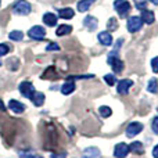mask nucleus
Listing matches in <instances>:
<instances>
[{
	"label": "nucleus",
	"mask_w": 158,
	"mask_h": 158,
	"mask_svg": "<svg viewBox=\"0 0 158 158\" xmlns=\"http://www.w3.org/2000/svg\"><path fill=\"white\" fill-rule=\"evenodd\" d=\"M114 8L118 13V15L125 18L128 15V13L131 11V3L128 0H115L114 2Z\"/></svg>",
	"instance_id": "f257e3e1"
},
{
	"label": "nucleus",
	"mask_w": 158,
	"mask_h": 158,
	"mask_svg": "<svg viewBox=\"0 0 158 158\" xmlns=\"http://www.w3.org/2000/svg\"><path fill=\"white\" fill-rule=\"evenodd\" d=\"M13 13L17 15H28L31 13V4L27 0H18L13 7Z\"/></svg>",
	"instance_id": "f03ea898"
},
{
	"label": "nucleus",
	"mask_w": 158,
	"mask_h": 158,
	"mask_svg": "<svg viewBox=\"0 0 158 158\" xmlns=\"http://www.w3.org/2000/svg\"><path fill=\"white\" fill-rule=\"evenodd\" d=\"M142 27H143V21H142V18H140L139 15L129 17L128 22H126V28H128L129 32L135 33V32H137V31H140V28Z\"/></svg>",
	"instance_id": "7ed1b4c3"
},
{
	"label": "nucleus",
	"mask_w": 158,
	"mask_h": 158,
	"mask_svg": "<svg viewBox=\"0 0 158 158\" xmlns=\"http://www.w3.org/2000/svg\"><path fill=\"white\" fill-rule=\"evenodd\" d=\"M28 36L33 40H42V39L46 36V31H44L43 27L40 25H36V27H32L29 31H28Z\"/></svg>",
	"instance_id": "20e7f679"
},
{
	"label": "nucleus",
	"mask_w": 158,
	"mask_h": 158,
	"mask_svg": "<svg viewBox=\"0 0 158 158\" xmlns=\"http://www.w3.org/2000/svg\"><path fill=\"white\" fill-rule=\"evenodd\" d=\"M18 89H19V92H21V94L24 96V97L29 98V100L33 96V93L36 92L35 87H33V85L31 83V82H22V83H19Z\"/></svg>",
	"instance_id": "39448f33"
},
{
	"label": "nucleus",
	"mask_w": 158,
	"mask_h": 158,
	"mask_svg": "<svg viewBox=\"0 0 158 158\" xmlns=\"http://www.w3.org/2000/svg\"><path fill=\"white\" fill-rule=\"evenodd\" d=\"M108 64L111 65L112 71L117 72V74H121L123 71V63L118 57H114V54L108 56Z\"/></svg>",
	"instance_id": "423d86ee"
},
{
	"label": "nucleus",
	"mask_w": 158,
	"mask_h": 158,
	"mask_svg": "<svg viewBox=\"0 0 158 158\" xmlns=\"http://www.w3.org/2000/svg\"><path fill=\"white\" fill-rule=\"evenodd\" d=\"M143 131V125L140 122H132L126 128V136L128 137H135Z\"/></svg>",
	"instance_id": "0eeeda50"
},
{
	"label": "nucleus",
	"mask_w": 158,
	"mask_h": 158,
	"mask_svg": "<svg viewBox=\"0 0 158 158\" xmlns=\"http://www.w3.org/2000/svg\"><path fill=\"white\" fill-rule=\"evenodd\" d=\"M129 153V146L125 143H118L114 148V156L117 158H125Z\"/></svg>",
	"instance_id": "6e6552de"
},
{
	"label": "nucleus",
	"mask_w": 158,
	"mask_h": 158,
	"mask_svg": "<svg viewBox=\"0 0 158 158\" xmlns=\"http://www.w3.org/2000/svg\"><path fill=\"white\" fill-rule=\"evenodd\" d=\"M133 85V82L131 79H122V81L118 82L117 85V92L119 94H128V90L131 89V86Z\"/></svg>",
	"instance_id": "1a4fd4ad"
},
{
	"label": "nucleus",
	"mask_w": 158,
	"mask_h": 158,
	"mask_svg": "<svg viewBox=\"0 0 158 158\" xmlns=\"http://www.w3.org/2000/svg\"><path fill=\"white\" fill-rule=\"evenodd\" d=\"M83 25H85V28H87L89 31H94V29H97V27H98V21H97V18H94L93 15H87V17H85V19H83Z\"/></svg>",
	"instance_id": "9d476101"
},
{
	"label": "nucleus",
	"mask_w": 158,
	"mask_h": 158,
	"mask_svg": "<svg viewBox=\"0 0 158 158\" xmlns=\"http://www.w3.org/2000/svg\"><path fill=\"white\" fill-rule=\"evenodd\" d=\"M98 42H100L103 46H110V44L112 43V36L111 33L108 32V31H104V32H100L97 36Z\"/></svg>",
	"instance_id": "9b49d317"
},
{
	"label": "nucleus",
	"mask_w": 158,
	"mask_h": 158,
	"mask_svg": "<svg viewBox=\"0 0 158 158\" xmlns=\"http://www.w3.org/2000/svg\"><path fill=\"white\" fill-rule=\"evenodd\" d=\"M8 108H10L13 112H15V114H21V112L25 111V106L22 103H19V101H17V100L8 101Z\"/></svg>",
	"instance_id": "f8f14e48"
},
{
	"label": "nucleus",
	"mask_w": 158,
	"mask_h": 158,
	"mask_svg": "<svg viewBox=\"0 0 158 158\" xmlns=\"http://www.w3.org/2000/svg\"><path fill=\"white\" fill-rule=\"evenodd\" d=\"M140 18H142L143 22H146V24H153L154 21H156V17H154V13L150 10H142V15H140Z\"/></svg>",
	"instance_id": "ddd939ff"
},
{
	"label": "nucleus",
	"mask_w": 158,
	"mask_h": 158,
	"mask_svg": "<svg viewBox=\"0 0 158 158\" xmlns=\"http://www.w3.org/2000/svg\"><path fill=\"white\" fill-rule=\"evenodd\" d=\"M57 19H58V17L53 13H46L43 15V22L47 27H56L57 25Z\"/></svg>",
	"instance_id": "4468645a"
},
{
	"label": "nucleus",
	"mask_w": 158,
	"mask_h": 158,
	"mask_svg": "<svg viewBox=\"0 0 158 158\" xmlns=\"http://www.w3.org/2000/svg\"><path fill=\"white\" fill-rule=\"evenodd\" d=\"M82 158H100V150L97 147H89L83 151Z\"/></svg>",
	"instance_id": "2eb2a0df"
},
{
	"label": "nucleus",
	"mask_w": 158,
	"mask_h": 158,
	"mask_svg": "<svg viewBox=\"0 0 158 158\" xmlns=\"http://www.w3.org/2000/svg\"><path fill=\"white\" fill-rule=\"evenodd\" d=\"M31 101H32V103L35 104L36 107L43 106V103H44V94H43V93H40V92H35V93H33V96L31 97Z\"/></svg>",
	"instance_id": "dca6fc26"
},
{
	"label": "nucleus",
	"mask_w": 158,
	"mask_h": 158,
	"mask_svg": "<svg viewBox=\"0 0 158 158\" xmlns=\"http://www.w3.org/2000/svg\"><path fill=\"white\" fill-rule=\"evenodd\" d=\"M94 2L96 0H81V2L78 3V11H81V13L87 11L93 4H94Z\"/></svg>",
	"instance_id": "f3484780"
},
{
	"label": "nucleus",
	"mask_w": 158,
	"mask_h": 158,
	"mask_svg": "<svg viewBox=\"0 0 158 158\" xmlns=\"http://www.w3.org/2000/svg\"><path fill=\"white\" fill-rule=\"evenodd\" d=\"M58 15L61 17V18H64V19H71V18H74V15H75V11L72 10V8H60L58 10Z\"/></svg>",
	"instance_id": "a211bd4d"
},
{
	"label": "nucleus",
	"mask_w": 158,
	"mask_h": 158,
	"mask_svg": "<svg viewBox=\"0 0 158 158\" xmlns=\"http://www.w3.org/2000/svg\"><path fill=\"white\" fill-rule=\"evenodd\" d=\"M75 90V83L74 82H65V83L63 85V86H61V93H63V94H71L72 92H74Z\"/></svg>",
	"instance_id": "6ab92c4d"
},
{
	"label": "nucleus",
	"mask_w": 158,
	"mask_h": 158,
	"mask_svg": "<svg viewBox=\"0 0 158 158\" xmlns=\"http://www.w3.org/2000/svg\"><path fill=\"white\" fill-rule=\"evenodd\" d=\"M129 151H132L135 154H143L144 153V148H143V144L140 142H133L129 146Z\"/></svg>",
	"instance_id": "aec40b11"
},
{
	"label": "nucleus",
	"mask_w": 158,
	"mask_h": 158,
	"mask_svg": "<svg viewBox=\"0 0 158 158\" xmlns=\"http://www.w3.org/2000/svg\"><path fill=\"white\" fill-rule=\"evenodd\" d=\"M71 32H72V27H69V25H60V27L57 28V31H56L57 36L68 35V33H71Z\"/></svg>",
	"instance_id": "412c9836"
},
{
	"label": "nucleus",
	"mask_w": 158,
	"mask_h": 158,
	"mask_svg": "<svg viewBox=\"0 0 158 158\" xmlns=\"http://www.w3.org/2000/svg\"><path fill=\"white\" fill-rule=\"evenodd\" d=\"M8 38L14 42H21L22 38H24V33H22L21 31H11L10 35H8Z\"/></svg>",
	"instance_id": "4be33fe9"
},
{
	"label": "nucleus",
	"mask_w": 158,
	"mask_h": 158,
	"mask_svg": "<svg viewBox=\"0 0 158 158\" xmlns=\"http://www.w3.org/2000/svg\"><path fill=\"white\" fill-rule=\"evenodd\" d=\"M147 90L150 93H154V94L158 92V82H157V79H150V81H148Z\"/></svg>",
	"instance_id": "5701e85b"
},
{
	"label": "nucleus",
	"mask_w": 158,
	"mask_h": 158,
	"mask_svg": "<svg viewBox=\"0 0 158 158\" xmlns=\"http://www.w3.org/2000/svg\"><path fill=\"white\" fill-rule=\"evenodd\" d=\"M100 115L103 118H108V117H111V114H112V110L110 108V107H107V106H103V107H100Z\"/></svg>",
	"instance_id": "b1692460"
},
{
	"label": "nucleus",
	"mask_w": 158,
	"mask_h": 158,
	"mask_svg": "<svg viewBox=\"0 0 158 158\" xmlns=\"http://www.w3.org/2000/svg\"><path fill=\"white\" fill-rule=\"evenodd\" d=\"M118 21L117 18H110L108 22H107V28H108V31H117L118 29Z\"/></svg>",
	"instance_id": "393cba45"
},
{
	"label": "nucleus",
	"mask_w": 158,
	"mask_h": 158,
	"mask_svg": "<svg viewBox=\"0 0 158 158\" xmlns=\"http://www.w3.org/2000/svg\"><path fill=\"white\" fill-rule=\"evenodd\" d=\"M133 2L137 10H146V7H147V0H133Z\"/></svg>",
	"instance_id": "a878e982"
},
{
	"label": "nucleus",
	"mask_w": 158,
	"mask_h": 158,
	"mask_svg": "<svg viewBox=\"0 0 158 158\" xmlns=\"http://www.w3.org/2000/svg\"><path fill=\"white\" fill-rule=\"evenodd\" d=\"M104 81H106V83H108L110 86H114V85L117 83V79H115V77L111 74L106 75V77H104Z\"/></svg>",
	"instance_id": "bb28decb"
},
{
	"label": "nucleus",
	"mask_w": 158,
	"mask_h": 158,
	"mask_svg": "<svg viewBox=\"0 0 158 158\" xmlns=\"http://www.w3.org/2000/svg\"><path fill=\"white\" fill-rule=\"evenodd\" d=\"M8 52H10V47H8L6 43H0V57L6 56Z\"/></svg>",
	"instance_id": "cd10ccee"
},
{
	"label": "nucleus",
	"mask_w": 158,
	"mask_h": 158,
	"mask_svg": "<svg viewBox=\"0 0 158 158\" xmlns=\"http://www.w3.org/2000/svg\"><path fill=\"white\" fill-rule=\"evenodd\" d=\"M46 50L47 52H57V50H60V46L56 43H49L46 47Z\"/></svg>",
	"instance_id": "c85d7f7f"
},
{
	"label": "nucleus",
	"mask_w": 158,
	"mask_h": 158,
	"mask_svg": "<svg viewBox=\"0 0 158 158\" xmlns=\"http://www.w3.org/2000/svg\"><path fill=\"white\" fill-rule=\"evenodd\" d=\"M151 128H153V132L156 135H158V117H156L153 119V123H151Z\"/></svg>",
	"instance_id": "c756f323"
},
{
	"label": "nucleus",
	"mask_w": 158,
	"mask_h": 158,
	"mask_svg": "<svg viewBox=\"0 0 158 158\" xmlns=\"http://www.w3.org/2000/svg\"><path fill=\"white\" fill-rule=\"evenodd\" d=\"M151 68H153V71L156 72H158V57H156V58H153L151 60Z\"/></svg>",
	"instance_id": "7c9ffc66"
},
{
	"label": "nucleus",
	"mask_w": 158,
	"mask_h": 158,
	"mask_svg": "<svg viewBox=\"0 0 158 158\" xmlns=\"http://www.w3.org/2000/svg\"><path fill=\"white\" fill-rule=\"evenodd\" d=\"M19 157L21 158H43V157L36 156V154H27V153H19Z\"/></svg>",
	"instance_id": "2f4dec72"
},
{
	"label": "nucleus",
	"mask_w": 158,
	"mask_h": 158,
	"mask_svg": "<svg viewBox=\"0 0 158 158\" xmlns=\"http://www.w3.org/2000/svg\"><path fill=\"white\" fill-rule=\"evenodd\" d=\"M50 158H67V154L65 153H60V154H52Z\"/></svg>",
	"instance_id": "473e14b6"
},
{
	"label": "nucleus",
	"mask_w": 158,
	"mask_h": 158,
	"mask_svg": "<svg viewBox=\"0 0 158 158\" xmlns=\"http://www.w3.org/2000/svg\"><path fill=\"white\" fill-rule=\"evenodd\" d=\"M153 156H154V158H158V144L154 147V150H153Z\"/></svg>",
	"instance_id": "72a5a7b5"
},
{
	"label": "nucleus",
	"mask_w": 158,
	"mask_h": 158,
	"mask_svg": "<svg viewBox=\"0 0 158 158\" xmlns=\"http://www.w3.org/2000/svg\"><path fill=\"white\" fill-rule=\"evenodd\" d=\"M151 3H154V4H158V0H150Z\"/></svg>",
	"instance_id": "f704fd0d"
},
{
	"label": "nucleus",
	"mask_w": 158,
	"mask_h": 158,
	"mask_svg": "<svg viewBox=\"0 0 158 158\" xmlns=\"http://www.w3.org/2000/svg\"><path fill=\"white\" fill-rule=\"evenodd\" d=\"M0 110H4V107H3V104H2V101H0Z\"/></svg>",
	"instance_id": "c9c22d12"
},
{
	"label": "nucleus",
	"mask_w": 158,
	"mask_h": 158,
	"mask_svg": "<svg viewBox=\"0 0 158 158\" xmlns=\"http://www.w3.org/2000/svg\"><path fill=\"white\" fill-rule=\"evenodd\" d=\"M0 65H2V61H0Z\"/></svg>",
	"instance_id": "e433bc0d"
},
{
	"label": "nucleus",
	"mask_w": 158,
	"mask_h": 158,
	"mask_svg": "<svg viewBox=\"0 0 158 158\" xmlns=\"http://www.w3.org/2000/svg\"><path fill=\"white\" fill-rule=\"evenodd\" d=\"M0 4H2V0H0Z\"/></svg>",
	"instance_id": "4c0bfd02"
}]
</instances>
